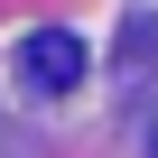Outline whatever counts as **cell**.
Masks as SVG:
<instances>
[{"mask_svg":"<svg viewBox=\"0 0 158 158\" xmlns=\"http://www.w3.org/2000/svg\"><path fill=\"white\" fill-rule=\"evenodd\" d=\"M19 74L37 93H74L84 84V37L74 28H37V37H19Z\"/></svg>","mask_w":158,"mask_h":158,"instance_id":"cell-1","label":"cell"}]
</instances>
